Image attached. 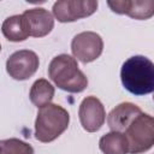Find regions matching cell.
<instances>
[{
  "label": "cell",
  "mask_w": 154,
  "mask_h": 154,
  "mask_svg": "<svg viewBox=\"0 0 154 154\" xmlns=\"http://www.w3.org/2000/svg\"><path fill=\"white\" fill-rule=\"evenodd\" d=\"M123 87L131 94L142 96L154 91V63L144 55H134L120 69Z\"/></svg>",
  "instance_id": "1"
},
{
  "label": "cell",
  "mask_w": 154,
  "mask_h": 154,
  "mask_svg": "<svg viewBox=\"0 0 154 154\" xmlns=\"http://www.w3.org/2000/svg\"><path fill=\"white\" fill-rule=\"evenodd\" d=\"M40 65L37 54L30 49L12 53L6 61V71L16 81H25L35 75Z\"/></svg>",
  "instance_id": "7"
},
{
  "label": "cell",
  "mask_w": 154,
  "mask_h": 154,
  "mask_svg": "<svg viewBox=\"0 0 154 154\" xmlns=\"http://www.w3.org/2000/svg\"><path fill=\"white\" fill-rule=\"evenodd\" d=\"M0 154H34V148L19 140V138H7L0 141Z\"/></svg>",
  "instance_id": "15"
},
{
  "label": "cell",
  "mask_w": 154,
  "mask_h": 154,
  "mask_svg": "<svg viewBox=\"0 0 154 154\" xmlns=\"http://www.w3.org/2000/svg\"><path fill=\"white\" fill-rule=\"evenodd\" d=\"M141 108L132 102H122L117 105L107 116V124L111 131L124 132L130 123L141 113Z\"/></svg>",
  "instance_id": "11"
},
{
  "label": "cell",
  "mask_w": 154,
  "mask_h": 154,
  "mask_svg": "<svg viewBox=\"0 0 154 154\" xmlns=\"http://www.w3.org/2000/svg\"><path fill=\"white\" fill-rule=\"evenodd\" d=\"M99 2L95 0H59L53 5V16L60 23H71L91 16Z\"/></svg>",
  "instance_id": "5"
},
{
  "label": "cell",
  "mask_w": 154,
  "mask_h": 154,
  "mask_svg": "<svg viewBox=\"0 0 154 154\" xmlns=\"http://www.w3.org/2000/svg\"><path fill=\"white\" fill-rule=\"evenodd\" d=\"M107 5L112 12L137 20H146L154 16V0H116L107 1Z\"/></svg>",
  "instance_id": "9"
},
{
  "label": "cell",
  "mask_w": 154,
  "mask_h": 154,
  "mask_svg": "<svg viewBox=\"0 0 154 154\" xmlns=\"http://www.w3.org/2000/svg\"><path fill=\"white\" fill-rule=\"evenodd\" d=\"M22 14L26 20L30 36L32 37H43L54 28V16L46 8L34 7L25 10Z\"/></svg>",
  "instance_id": "10"
},
{
  "label": "cell",
  "mask_w": 154,
  "mask_h": 154,
  "mask_svg": "<svg viewBox=\"0 0 154 154\" xmlns=\"http://www.w3.org/2000/svg\"><path fill=\"white\" fill-rule=\"evenodd\" d=\"M1 32L11 42H22L30 36L29 28L23 14L7 17L2 22Z\"/></svg>",
  "instance_id": "12"
},
{
  "label": "cell",
  "mask_w": 154,
  "mask_h": 154,
  "mask_svg": "<svg viewBox=\"0 0 154 154\" xmlns=\"http://www.w3.org/2000/svg\"><path fill=\"white\" fill-rule=\"evenodd\" d=\"M103 51L102 37L94 31H83L77 34L71 41V52L73 58L83 64L96 60Z\"/></svg>",
  "instance_id": "6"
},
{
  "label": "cell",
  "mask_w": 154,
  "mask_h": 154,
  "mask_svg": "<svg viewBox=\"0 0 154 154\" xmlns=\"http://www.w3.org/2000/svg\"><path fill=\"white\" fill-rule=\"evenodd\" d=\"M48 77L67 93H82L88 87L87 76L79 70L76 58L69 54L54 57L48 65Z\"/></svg>",
  "instance_id": "2"
},
{
  "label": "cell",
  "mask_w": 154,
  "mask_h": 154,
  "mask_svg": "<svg viewBox=\"0 0 154 154\" xmlns=\"http://www.w3.org/2000/svg\"><path fill=\"white\" fill-rule=\"evenodd\" d=\"M153 100H154V96H153Z\"/></svg>",
  "instance_id": "16"
},
{
  "label": "cell",
  "mask_w": 154,
  "mask_h": 154,
  "mask_svg": "<svg viewBox=\"0 0 154 154\" xmlns=\"http://www.w3.org/2000/svg\"><path fill=\"white\" fill-rule=\"evenodd\" d=\"M69 123L70 114L64 107L48 103L38 108L35 120V138L42 143H49L69 128Z\"/></svg>",
  "instance_id": "3"
},
{
  "label": "cell",
  "mask_w": 154,
  "mask_h": 154,
  "mask_svg": "<svg viewBox=\"0 0 154 154\" xmlns=\"http://www.w3.org/2000/svg\"><path fill=\"white\" fill-rule=\"evenodd\" d=\"M82 128L88 132L99 131L106 120V111L102 102L96 96H87L82 100L78 109Z\"/></svg>",
  "instance_id": "8"
},
{
  "label": "cell",
  "mask_w": 154,
  "mask_h": 154,
  "mask_svg": "<svg viewBox=\"0 0 154 154\" xmlns=\"http://www.w3.org/2000/svg\"><path fill=\"white\" fill-rule=\"evenodd\" d=\"M99 148L103 154H128L129 141L124 132L109 131L100 138Z\"/></svg>",
  "instance_id": "13"
},
{
  "label": "cell",
  "mask_w": 154,
  "mask_h": 154,
  "mask_svg": "<svg viewBox=\"0 0 154 154\" xmlns=\"http://www.w3.org/2000/svg\"><path fill=\"white\" fill-rule=\"evenodd\" d=\"M54 93H55L54 87L47 79L40 78V79H36L31 85L29 97L32 105H35L37 108H41L48 103H52Z\"/></svg>",
  "instance_id": "14"
},
{
  "label": "cell",
  "mask_w": 154,
  "mask_h": 154,
  "mask_svg": "<svg viewBox=\"0 0 154 154\" xmlns=\"http://www.w3.org/2000/svg\"><path fill=\"white\" fill-rule=\"evenodd\" d=\"M130 154H142L154 146V117L141 112L124 131Z\"/></svg>",
  "instance_id": "4"
}]
</instances>
